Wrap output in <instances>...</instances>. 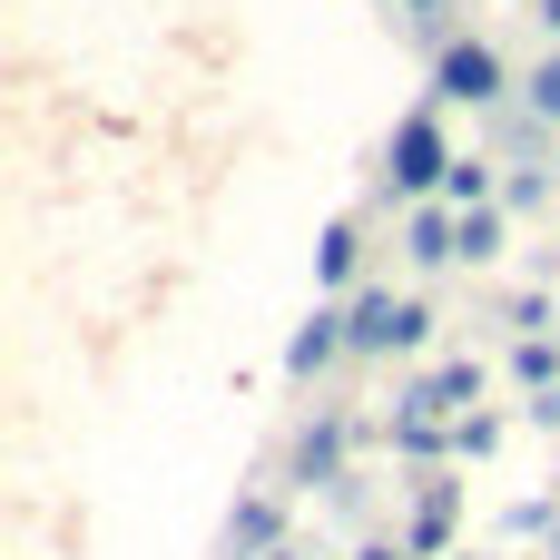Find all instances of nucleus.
I'll use <instances>...</instances> for the list:
<instances>
[{
    "mask_svg": "<svg viewBox=\"0 0 560 560\" xmlns=\"http://www.w3.org/2000/svg\"><path fill=\"white\" fill-rule=\"evenodd\" d=\"M443 532H453V492H433V502H423V522H413V551H443Z\"/></svg>",
    "mask_w": 560,
    "mask_h": 560,
    "instance_id": "12",
    "label": "nucleus"
},
{
    "mask_svg": "<svg viewBox=\"0 0 560 560\" xmlns=\"http://www.w3.org/2000/svg\"><path fill=\"white\" fill-rule=\"evenodd\" d=\"M335 453H345V433L325 423V433H305V443H295V472H305V482H325V472H335Z\"/></svg>",
    "mask_w": 560,
    "mask_h": 560,
    "instance_id": "10",
    "label": "nucleus"
},
{
    "mask_svg": "<svg viewBox=\"0 0 560 560\" xmlns=\"http://www.w3.org/2000/svg\"><path fill=\"white\" fill-rule=\"evenodd\" d=\"M404 10H433V0H404Z\"/></svg>",
    "mask_w": 560,
    "mask_h": 560,
    "instance_id": "15",
    "label": "nucleus"
},
{
    "mask_svg": "<svg viewBox=\"0 0 560 560\" xmlns=\"http://www.w3.org/2000/svg\"><path fill=\"white\" fill-rule=\"evenodd\" d=\"M345 325H354V354H413V345L433 335V315H423L413 295H394V285L354 295V305H345Z\"/></svg>",
    "mask_w": 560,
    "mask_h": 560,
    "instance_id": "2",
    "label": "nucleus"
},
{
    "mask_svg": "<svg viewBox=\"0 0 560 560\" xmlns=\"http://www.w3.org/2000/svg\"><path fill=\"white\" fill-rule=\"evenodd\" d=\"M335 354H354V325H345L335 305H315V315L295 325V345H285V374H325Z\"/></svg>",
    "mask_w": 560,
    "mask_h": 560,
    "instance_id": "4",
    "label": "nucleus"
},
{
    "mask_svg": "<svg viewBox=\"0 0 560 560\" xmlns=\"http://www.w3.org/2000/svg\"><path fill=\"white\" fill-rule=\"evenodd\" d=\"M522 98H532V108H541V118H560V59H541V69H532V79H522Z\"/></svg>",
    "mask_w": 560,
    "mask_h": 560,
    "instance_id": "13",
    "label": "nucleus"
},
{
    "mask_svg": "<svg viewBox=\"0 0 560 560\" xmlns=\"http://www.w3.org/2000/svg\"><path fill=\"white\" fill-rule=\"evenodd\" d=\"M226 541H236V551H276V512H266V502H246V512L226 522Z\"/></svg>",
    "mask_w": 560,
    "mask_h": 560,
    "instance_id": "11",
    "label": "nucleus"
},
{
    "mask_svg": "<svg viewBox=\"0 0 560 560\" xmlns=\"http://www.w3.org/2000/svg\"><path fill=\"white\" fill-rule=\"evenodd\" d=\"M541 20H551V30H560V0H541Z\"/></svg>",
    "mask_w": 560,
    "mask_h": 560,
    "instance_id": "14",
    "label": "nucleus"
},
{
    "mask_svg": "<svg viewBox=\"0 0 560 560\" xmlns=\"http://www.w3.org/2000/svg\"><path fill=\"white\" fill-rule=\"evenodd\" d=\"M443 197H453V207H492V167H482V158H463V167L443 177Z\"/></svg>",
    "mask_w": 560,
    "mask_h": 560,
    "instance_id": "9",
    "label": "nucleus"
},
{
    "mask_svg": "<svg viewBox=\"0 0 560 560\" xmlns=\"http://www.w3.org/2000/svg\"><path fill=\"white\" fill-rule=\"evenodd\" d=\"M453 167H463V158L443 148V118H433V108H413V118L394 128V148H384V177H394V197H433Z\"/></svg>",
    "mask_w": 560,
    "mask_h": 560,
    "instance_id": "1",
    "label": "nucleus"
},
{
    "mask_svg": "<svg viewBox=\"0 0 560 560\" xmlns=\"http://www.w3.org/2000/svg\"><path fill=\"white\" fill-rule=\"evenodd\" d=\"M463 256H472V266L502 256V207H463Z\"/></svg>",
    "mask_w": 560,
    "mask_h": 560,
    "instance_id": "7",
    "label": "nucleus"
},
{
    "mask_svg": "<svg viewBox=\"0 0 560 560\" xmlns=\"http://www.w3.org/2000/svg\"><path fill=\"white\" fill-rule=\"evenodd\" d=\"M404 256H413V266H453V256H463V207H413Z\"/></svg>",
    "mask_w": 560,
    "mask_h": 560,
    "instance_id": "5",
    "label": "nucleus"
},
{
    "mask_svg": "<svg viewBox=\"0 0 560 560\" xmlns=\"http://www.w3.org/2000/svg\"><path fill=\"white\" fill-rule=\"evenodd\" d=\"M433 98H453V108H492V98H502V49H492V39H453V49L433 59Z\"/></svg>",
    "mask_w": 560,
    "mask_h": 560,
    "instance_id": "3",
    "label": "nucleus"
},
{
    "mask_svg": "<svg viewBox=\"0 0 560 560\" xmlns=\"http://www.w3.org/2000/svg\"><path fill=\"white\" fill-rule=\"evenodd\" d=\"M512 374H522L532 394H560V345H541V335H532V345L512 354Z\"/></svg>",
    "mask_w": 560,
    "mask_h": 560,
    "instance_id": "8",
    "label": "nucleus"
},
{
    "mask_svg": "<svg viewBox=\"0 0 560 560\" xmlns=\"http://www.w3.org/2000/svg\"><path fill=\"white\" fill-rule=\"evenodd\" d=\"M354 256H364V236H354V226H325V236H315V276H325V285H345V276H354Z\"/></svg>",
    "mask_w": 560,
    "mask_h": 560,
    "instance_id": "6",
    "label": "nucleus"
}]
</instances>
